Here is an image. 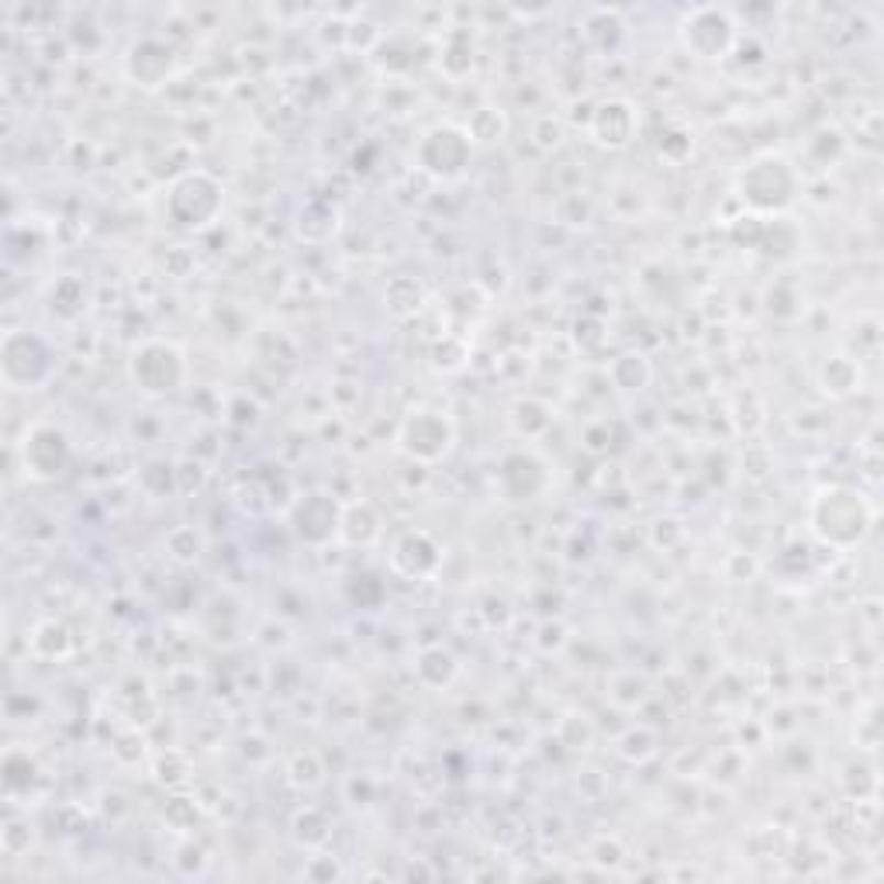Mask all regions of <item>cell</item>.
Masks as SVG:
<instances>
[{
  "instance_id": "obj_1",
  "label": "cell",
  "mask_w": 884,
  "mask_h": 884,
  "mask_svg": "<svg viewBox=\"0 0 884 884\" xmlns=\"http://www.w3.org/2000/svg\"><path fill=\"white\" fill-rule=\"evenodd\" d=\"M874 511L868 498L853 487H826L816 495L813 511H808V526L816 539L832 550H850L871 532Z\"/></svg>"
},
{
  "instance_id": "obj_2",
  "label": "cell",
  "mask_w": 884,
  "mask_h": 884,
  "mask_svg": "<svg viewBox=\"0 0 884 884\" xmlns=\"http://www.w3.org/2000/svg\"><path fill=\"white\" fill-rule=\"evenodd\" d=\"M59 371L56 346L42 332L8 329L0 339V380L8 390H42Z\"/></svg>"
},
{
  "instance_id": "obj_3",
  "label": "cell",
  "mask_w": 884,
  "mask_h": 884,
  "mask_svg": "<svg viewBox=\"0 0 884 884\" xmlns=\"http://www.w3.org/2000/svg\"><path fill=\"white\" fill-rule=\"evenodd\" d=\"M736 198H740L750 214H781L788 211L798 198V174L784 156H756L750 159L740 177H736Z\"/></svg>"
},
{
  "instance_id": "obj_4",
  "label": "cell",
  "mask_w": 884,
  "mask_h": 884,
  "mask_svg": "<svg viewBox=\"0 0 884 884\" xmlns=\"http://www.w3.org/2000/svg\"><path fill=\"white\" fill-rule=\"evenodd\" d=\"M129 380L142 398H169L187 384V356L169 339H142L129 356Z\"/></svg>"
},
{
  "instance_id": "obj_5",
  "label": "cell",
  "mask_w": 884,
  "mask_h": 884,
  "mask_svg": "<svg viewBox=\"0 0 884 884\" xmlns=\"http://www.w3.org/2000/svg\"><path fill=\"white\" fill-rule=\"evenodd\" d=\"M221 208H225V187L205 169H187L166 190V214L184 232L211 229Z\"/></svg>"
},
{
  "instance_id": "obj_6",
  "label": "cell",
  "mask_w": 884,
  "mask_h": 884,
  "mask_svg": "<svg viewBox=\"0 0 884 884\" xmlns=\"http://www.w3.org/2000/svg\"><path fill=\"white\" fill-rule=\"evenodd\" d=\"M395 446L411 463L435 466L456 446V422L439 408H419L405 415V422L398 426V435H395Z\"/></svg>"
},
{
  "instance_id": "obj_7",
  "label": "cell",
  "mask_w": 884,
  "mask_h": 884,
  "mask_svg": "<svg viewBox=\"0 0 884 884\" xmlns=\"http://www.w3.org/2000/svg\"><path fill=\"white\" fill-rule=\"evenodd\" d=\"M474 159V139L453 121L432 125L415 145V166L432 180H460Z\"/></svg>"
},
{
  "instance_id": "obj_8",
  "label": "cell",
  "mask_w": 884,
  "mask_h": 884,
  "mask_svg": "<svg viewBox=\"0 0 884 884\" xmlns=\"http://www.w3.org/2000/svg\"><path fill=\"white\" fill-rule=\"evenodd\" d=\"M681 45L692 53L695 59H726L740 35H736V21L726 8H716V4H705V8H692L684 18H681Z\"/></svg>"
},
{
  "instance_id": "obj_9",
  "label": "cell",
  "mask_w": 884,
  "mask_h": 884,
  "mask_svg": "<svg viewBox=\"0 0 884 884\" xmlns=\"http://www.w3.org/2000/svg\"><path fill=\"white\" fill-rule=\"evenodd\" d=\"M73 463V446L69 435L56 422H35L24 429L21 439V466L24 477H32L38 484L59 480Z\"/></svg>"
},
{
  "instance_id": "obj_10",
  "label": "cell",
  "mask_w": 884,
  "mask_h": 884,
  "mask_svg": "<svg viewBox=\"0 0 884 884\" xmlns=\"http://www.w3.org/2000/svg\"><path fill=\"white\" fill-rule=\"evenodd\" d=\"M339 522H342V501L329 490H311L287 508V526L294 539L311 550H325L339 543Z\"/></svg>"
},
{
  "instance_id": "obj_11",
  "label": "cell",
  "mask_w": 884,
  "mask_h": 884,
  "mask_svg": "<svg viewBox=\"0 0 884 884\" xmlns=\"http://www.w3.org/2000/svg\"><path fill=\"white\" fill-rule=\"evenodd\" d=\"M498 487L501 498L519 505V501H532L550 487V466L543 456H535L532 450H515L505 453L501 466H498Z\"/></svg>"
},
{
  "instance_id": "obj_12",
  "label": "cell",
  "mask_w": 884,
  "mask_h": 884,
  "mask_svg": "<svg viewBox=\"0 0 884 884\" xmlns=\"http://www.w3.org/2000/svg\"><path fill=\"white\" fill-rule=\"evenodd\" d=\"M442 543L426 529H408L390 546V571L408 581H429L442 567Z\"/></svg>"
},
{
  "instance_id": "obj_13",
  "label": "cell",
  "mask_w": 884,
  "mask_h": 884,
  "mask_svg": "<svg viewBox=\"0 0 884 884\" xmlns=\"http://www.w3.org/2000/svg\"><path fill=\"white\" fill-rule=\"evenodd\" d=\"M174 73V45H166L163 38L145 35L139 42H132V48L125 53V77L145 90H156L169 80Z\"/></svg>"
},
{
  "instance_id": "obj_14",
  "label": "cell",
  "mask_w": 884,
  "mask_h": 884,
  "mask_svg": "<svg viewBox=\"0 0 884 884\" xmlns=\"http://www.w3.org/2000/svg\"><path fill=\"white\" fill-rule=\"evenodd\" d=\"M636 129H640V114L622 97H608L592 114V139L601 150H626L636 139Z\"/></svg>"
},
{
  "instance_id": "obj_15",
  "label": "cell",
  "mask_w": 884,
  "mask_h": 884,
  "mask_svg": "<svg viewBox=\"0 0 884 884\" xmlns=\"http://www.w3.org/2000/svg\"><path fill=\"white\" fill-rule=\"evenodd\" d=\"M380 532H384V519L371 501L342 505V522H339V543L342 546L366 550V546L377 543Z\"/></svg>"
},
{
  "instance_id": "obj_16",
  "label": "cell",
  "mask_w": 884,
  "mask_h": 884,
  "mask_svg": "<svg viewBox=\"0 0 884 884\" xmlns=\"http://www.w3.org/2000/svg\"><path fill=\"white\" fill-rule=\"evenodd\" d=\"M584 38L598 53H616L626 38V14L616 8H595L584 18Z\"/></svg>"
},
{
  "instance_id": "obj_17",
  "label": "cell",
  "mask_w": 884,
  "mask_h": 884,
  "mask_svg": "<svg viewBox=\"0 0 884 884\" xmlns=\"http://www.w3.org/2000/svg\"><path fill=\"white\" fill-rule=\"evenodd\" d=\"M87 284L77 274H63L53 287H48V314L59 322H73L87 311Z\"/></svg>"
},
{
  "instance_id": "obj_18",
  "label": "cell",
  "mask_w": 884,
  "mask_h": 884,
  "mask_svg": "<svg viewBox=\"0 0 884 884\" xmlns=\"http://www.w3.org/2000/svg\"><path fill=\"white\" fill-rule=\"evenodd\" d=\"M339 208L325 198H314L308 201L301 211H298V221H294V229L305 242H329L335 232H339Z\"/></svg>"
},
{
  "instance_id": "obj_19",
  "label": "cell",
  "mask_w": 884,
  "mask_h": 884,
  "mask_svg": "<svg viewBox=\"0 0 884 884\" xmlns=\"http://www.w3.org/2000/svg\"><path fill=\"white\" fill-rule=\"evenodd\" d=\"M290 837L298 847L305 850H325V843L332 840V819L329 813H322L318 805H305L294 813L290 819Z\"/></svg>"
},
{
  "instance_id": "obj_20",
  "label": "cell",
  "mask_w": 884,
  "mask_h": 884,
  "mask_svg": "<svg viewBox=\"0 0 884 884\" xmlns=\"http://www.w3.org/2000/svg\"><path fill=\"white\" fill-rule=\"evenodd\" d=\"M460 674V663L446 647H426L415 660V677L426 687H450Z\"/></svg>"
},
{
  "instance_id": "obj_21",
  "label": "cell",
  "mask_w": 884,
  "mask_h": 884,
  "mask_svg": "<svg viewBox=\"0 0 884 884\" xmlns=\"http://www.w3.org/2000/svg\"><path fill=\"white\" fill-rule=\"evenodd\" d=\"M508 422L522 439H539V435H546L550 426H553V408L546 401H539V398H519L508 411Z\"/></svg>"
},
{
  "instance_id": "obj_22",
  "label": "cell",
  "mask_w": 884,
  "mask_h": 884,
  "mask_svg": "<svg viewBox=\"0 0 884 884\" xmlns=\"http://www.w3.org/2000/svg\"><path fill=\"white\" fill-rule=\"evenodd\" d=\"M426 287L422 280L415 277H395L387 287H384V308L395 314V318H411L426 308Z\"/></svg>"
},
{
  "instance_id": "obj_23",
  "label": "cell",
  "mask_w": 884,
  "mask_h": 884,
  "mask_svg": "<svg viewBox=\"0 0 884 884\" xmlns=\"http://www.w3.org/2000/svg\"><path fill=\"white\" fill-rule=\"evenodd\" d=\"M819 387L829 398H847L861 387V366L850 356H829L819 371Z\"/></svg>"
},
{
  "instance_id": "obj_24",
  "label": "cell",
  "mask_w": 884,
  "mask_h": 884,
  "mask_svg": "<svg viewBox=\"0 0 884 884\" xmlns=\"http://www.w3.org/2000/svg\"><path fill=\"white\" fill-rule=\"evenodd\" d=\"M650 377H653V366L643 353H622L608 366V380L619 390H643Z\"/></svg>"
},
{
  "instance_id": "obj_25",
  "label": "cell",
  "mask_w": 884,
  "mask_h": 884,
  "mask_svg": "<svg viewBox=\"0 0 884 884\" xmlns=\"http://www.w3.org/2000/svg\"><path fill=\"white\" fill-rule=\"evenodd\" d=\"M73 650V636L63 622L45 619L32 629V653L42 660H63Z\"/></svg>"
},
{
  "instance_id": "obj_26",
  "label": "cell",
  "mask_w": 884,
  "mask_h": 884,
  "mask_svg": "<svg viewBox=\"0 0 884 884\" xmlns=\"http://www.w3.org/2000/svg\"><path fill=\"white\" fill-rule=\"evenodd\" d=\"M163 546H166V556L174 560L177 567H190V563H198L205 553V535L194 526H177V529L166 532Z\"/></svg>"
},
{
  "instance_id": "obj_27",
  "label": "cell",
  "mask_w": 884,
  "mask_h": 884,
  "mask_svg": "<svg viewBox=\"0 0 884 884\" xmlns=\"http://www.w3.org/2000/svg\"><path fill=\"white\" fill-rule=\"evenodd\" d=\"M325 760L318 756L314 750H301V753H294L290 756V764H287V781L294 784L298 792H314V788H322L325 784Z\"/></svg>"
},
{
  "instance_id": "obj_28",
  "label": "cell",
  "mask_w": 884,
  "mask_h": 884,
  "mask_svg": "<svg viewBox=\"0 0 884 884\" xmlns=\"http://www.w3.org/2000/svg\"><path fill=\"white\" fill-rule=\"evenodd\" d=\"M139 487L150 498H166L177 495V463L174 460H150L139 471Z\"/></svg>"
},
{
  "instance_id": "obj_29",
  "label": "cell",
  "mask_w": 884,
  "mask_h": 884,
  "mask_svg": "<svg viewBox=\"0 0 884 884\" xmlns=\"http://www.w3.org/2000/svg\"><path fill=\"white\" fill-rule=\"evenodd\" d=\"M616 753L629 764H647V760L656 753V732L647 729V726H632L626 729L619 740H616Z\"/></svg>"
},
{
  "instance_id": "obj_30",
  "label": "cell",
  "mask_w": 884,
  "mask_h": 884,
  "mask_svg": "<svg viewBox=\"0 0 884 884\" xmlns=\"http://www.w3.org/2000/svg\"><path fill=\"white\" fill-rule=\"evenodd\" d=\"M466 132H471L474 142H501L508 135V118L498 111V108H480L474 118H471V125H466Z\"/></svg>"
},
{
  "instance_id": "obj_31",
  "label": "cell",
  "mask_w": 884,
  "mask_h": 884,
  "mask_svg": "<svg viewBox=\"0 0 884 884\" xmlns=\"http://www.w3.org/2000/svg\"><path fill=\"white\" fill-rule=\"evenodd\" d=\"M32 840H35V832H32L29 816H8L4 829H0V850L8 857H21V853H29Z\"/></svg>"
},
{
  "instance_id": "obj_32",
  "label": "cell",
  "mask_w": 884,
  "mask_h": 884,
  "mask_svg": "<svg viewBox=\"0 0 884 884\" xmlns=\"http://www.w3.org/2000/svg\"><path fill=\"white\" fill-rule=\"evenodd\" d=\"M156 781L166 784V788H184V784L190 781V760L177 750H166L159 753L156 760Z\"/></svg>"
},
{
  "instance_id": "obj_33",
  "label": "cell",
  "mask_w": 884,
  "mask_h": 884,
  "mask_svg": "<svg viewBox=\"0 0 884 884\" xmlns=\"http://www.w3.org/2000/svg\"><path fill=\"white\" fill-rule=\"evenodd\" d=\"M198 819H201L198 805H194V798H187V795L169 798L166 808H163V822L169 829H177V832H190L194 826H198Z\"/></svg>"
},
{
  "instance_id": "obj_34",
  "label": "cell",
  "mask_w": 884,
  "mask_h": 884,
  "mask_svg": "<svg viewBox=\"0 0 884 884\" xmlns=\"http://www.w3.org/2000/svg\"><path fill=\"white\" fill-rule=\"evenodd\" d=\"M208 853L194 843V840H184L180 847H177V857H174V868H177V874H184V877H201L205 871H208Z\"/></svg>"
},
{
  "instance_id": "obj_35",
  "label": "cell",
  "mask_w": 884,
  "mask_h": 884,
  "mask_svg": "<svg viewBox=\"0 0 884 884\" xmlns=\"http://www.w3.org/2000/svg\"><path fill=\"white\" fill-rule=\"evenodd\" d=\"M208 480V471L201 460H177V495H194V490H201Z\"/></svg>"
},
{
  "instance_id": "obj_36",
  "label": "cell",
  "mask_w": 884,
  "mask_h": 884,
  "mask_svg": "<svg viewBox=\"0 0 884 884\" xmlns=\"http://www.w3.org/2000/svg\"><path fill=\"white\" fill-rule=\"evenodd\" d=\"M342 874V864L335 861L332 853H322V850H314V857H308V864H305V877L308 881H339Z\"/></svg>"
}]
</instances>
